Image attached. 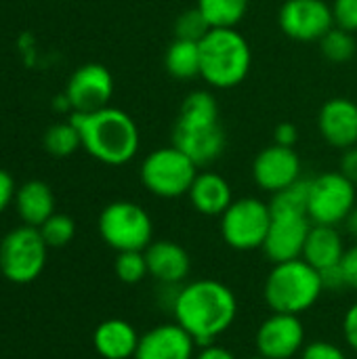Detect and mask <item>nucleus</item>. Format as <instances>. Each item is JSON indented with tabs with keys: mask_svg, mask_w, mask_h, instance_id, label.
<instances>
[{
	"mask_svg": "<svg viewBox=\"0 0 357 359\" xmlns=\"http://www.w3.org/2000/svg\"><path fill=\"white\" fill-rule=\"evenodd\" d=\"M170 311L175 322L198 347H204L217 343V339L234 326L238 318V297L219 280H194L179 288Z\"/></svg>",
	"mask_w": 357,
	"mask_h": 359,
	"instance_id": "nucleus-1",
	"label": "nucleus"
},
{
	"mask_svg": "<svg viewBox=\"0 0 357 359\" xmlns=\"http://www.w3.org/2000/svg\"><path fill=\"white\" fill-rule=\"evenodd\" d=\"M173 145L179 147L198 168L210 166L225 151L219 101L210 90H191L179 109L173 126Z\"/></svg>",
	"mask_w": 357,
	"mask_h": 359,
	"instance_id": "nucleus-2",
	"label": "nucleus"
},
{
	"mask_svg": "<svg viewBox=\"0 0 357 359\" xmlns=\"http://www.w3.org/2000/svg\"><path fill=\"white\" fill-rule=\"evenodd\" d=\"M69 120L80 130L82 149L105 166H124L139 151V126L118 107L107 105L90 114H72Z\"/></svg>",
	"mask_w": 357,
	"mask_h": 359,
	"instance_id": "nucleus-3",
	"label": "nucleus"
},
{
	"mask_svg": "<svg viewBox=\"0 0 357 359\" xmlns=\"http://www.w3.org/2000/svg\"><path fill=\"white\" fill-rule=\"evenodd\" d=\"M200 78L217 90L240 86L252 67L248 40L236 27H215L200 40Z\"/></svg>",
	"mask_w": 357,
	"mask_h": 359,
	"instance_id": "nucleus-4",
	"label": "nucleus"
},
{
	"mask_svg": "<svg viewBox=\"0 0 357 359\" xmlns=\"http://www.w3.org/2000/svg\"><path fill=\"white\" fill-rule=\"evenodd\" d=\"M326 292L322 273L311 267L303 257L274 263L263 284L265 305L274 313L303 316Z\"/></svg>",
	"mask_w": 357,
	"mask_h": 359,
	"instance_id": "nucleus-5",
	"label": "nucleus"
},
{
	"mask_svg": "<svg viewBox=\"0 0 357 359\" xmlns=\"http://www.w3.org/2000/svg\"><path fill=\"white\" fill-rule=\"evenodd\" d=\"M198 172L200 170L196 162L175 145L154 149L151 154L145 156L139 168L143 187L162 200H175L187 196Z\"/></svg>",
	"mask_w": 357,
	"mask_h": 359,
	"instance_id": "nucleus-6",
	"label": "nucleus"
},
{
	"mask_svg": "<svg viewBox=\"0 0 357 359\" xmlns=\"http://www.w3.org/2000/svg\"><path fill=\"white\" fill-rule=\"evenodd\" d=\"M99 236L116 252L145 250L154 242V221L149 212L130 200H116L99 215Z\"/></svg>",
	"mask_w": 357,
	"mask_h": 359,
	"instance_id": "nucleus-7",
	"label": "nucleus"
},
{
	"mask_svg": "<svg viewBox=\"0 0 357 359\" xmlns=\"http://www.w3.org/2000/svg\"><path fill=\"white\" fill-rule=\"evenodd\" d=\"M219 231L223 242L238 252L261 250L271 227L269 202L246 196L231 202V206L219 217Z\"/></svg>",
	"mask_w": 357,
	"mask_h": 359,
	"instance_id": "nucleus-8",
	"label": "nucleus"
},
{
	"mask_svg": "<svg viewBox=\"0 0 357 359\" xmlns=\"http://www.w3.org/2000/svg\"><path fill=\"white\" fill-rule=\"evenodd\" d=\"M48 246L38 227L21 225L0 242V271L13 284L34 282L46 265Z\"/></svg>",
	"mask_w": 357,
	"mask_h": 359,
	"instance_id": "nucleus-9",
	"label": "nucleus"
},
{
	"mask_svg": "<svg viewBox=\"0 0 357 359\" xmlns=\"http://www.w3.org/2000/svg\"><path fill=\"white\" fill-rule=\"evenodd\" d=\"M357 206V187L341 172L330 170L309 179L307 217L314 225H343Z\"/></svg>",
	"mask_w": 357,
	"mask_h": 359,
	"instance_id": "nucleus-10",
	"label": "nucleus"
},
{
	"mask_svg": "<svg viewBox=\"0 0 357 359\" xmlns=\"http://www.w3.org/2000/svg\"><path fill=\"white\" fill-rule=\"evenodd\" d=\"M284 36L297 42H320L332 27V6L326 0H286L278 13Z\"/></svg>",
	"mask_w": 357,
	"mask_h": 359,
	"instance_id": "nucleus-11",
	"label": "nucleus"
},
{
	"mask_svg": "<svg viewBox=\"0 0 357 359\" xmlns=\"http://www.w3.org/2000/svg\"><path fill=\"white\" fill-rule=\"evenodd\" d=\"M114 95V76L101 63L80 65L67 80L65 99L72 114H90L109 105Z\"/></svg>",
	"mask_w": 357,
	"mask_h": 359,
	"instance_id": "nucleus-12",
	"label": "nucleus"
},
{
	"mask_svg": "<svg viewBox=\"0 0 357 359\" xmlns=\"http://www.w3.org/2000/svg\"><path fill=\"white\" fill-rule=\"evenodd\" d=\"M305 326L301 316L274 313L265 318L255 334L257 353L267 359H292L301 355L305 343Z\"/></svg>",
	"mask_w": 357,
	"mask_h": 359,
	"instance_id": "nucleus-13",
	"label": "nucleus"
},
{
	"mask_svg": "<svg viewBox=\"0 0 357 359\" xmlns=\"http://www.w3.org/2000/svg\"><path fill=\"white\" fill-rule=\"evenodd\" d=\"M301 168L303 164L295 147H282L271 143L261 149L252 160V179L259 189L274 196L286 189L288 185L301 181Z\"/></svg>",
	"mask_w": 357,
	"mask_h": 359,
	"instance_id": "nucleus-14",
	"label": "nucleus"
},
{
	"mask_svg": "<svg viewBox=\"0 0 357 359\" xmlns=\"http://www.w3.org/2000/svg\"><path fill=\"white\" fill-rule=\"evenodd\" d=\"M271 227L263 244V255L271 263H284L303 257V248L311 229L305 215H271Z\"/></svg>",
	"mask_w": 357,
	"mask_h": 359,
	"instance_id": "nucleus-15",
	"label": "nucleus"
},
{
	"mask_svg": "<svg viewBox=\"0 0 357 359\" xmlns=\"http://www.w3.org/2000/svg\"><path fill=\"white\" fill-rule=\"evenodd\" d=\"M318 130L335 149L357 145V103L349 97H332L318 111Z\"/></svg>",
	"mask_w": 357,
	"mask_h": 359,
	"instance_id": "nucleus-16",
	"label": "nucleus"
},
{
	"mask_svg": "<svg viewBox=\"0 0 357 359\" xmlns=\"http://www.w3.org/2000/svg\"><path fill=\"white\" fill-rule=\"evenodd\" d=\"M198 343L177 324L166 322L141 334L135 359H194Z\"/></svg>",
	"mask_w": 357,
	"mask_h": 359,
	"instance_id": "nucleus-17",
	"label": "nucleus"
},
{
	"mask_svg": "<svg viewBox=\"0 0 357 359\" xmlns=\"http://www.w3.org/2000/svg\"><path fill=\"white\" fill-rule=\"evenodd\" d=\"M149 276L160 286H183L191 273L189 252L173 240H156L145 250Z\"/></svg>",
	"mask_w": 357,
	"mask_h": 359,
	"instance_id": "nucleus-18",
	"label": "nucleus"
},
{
	"mask_svg": "<svg viewBox=\"0 0 357 359\" xmlns=\"http://www.w3.org/2000/svg\"><path fill=\"white\" fill-rule=\"evenodd\" d=\"M187 198L196 212L204 217H221L231 206L234 191L223 175L215 170H204L198 172V177L194 179Z\"/></svg>",
	"mask_w": 357,
	"mask_h": 359,
	"instance_id": "nucleus-19",
	"label": "nucleus"
},
{
	"mask_svg": "<svg viewBox=\"0 0 357 359\" xmlns=\"http://www.w3.org/2000/svg\"><path fill=\"white\" fill-rule=\"evenodd\" d=\"M139 341L137 328L120 318L101 322L93 332V345L101 359H135Z\"/></svg>",
	"mask_w": 357,
	"mask_h": 359,
	"instance_id": "nucleus-20",
	"label": "nucleus"
},
{
	"mask_svg": "<svg viewBox=\"0 0 357 359\" xmlns=\"http://www.w3.org/2000/svg\"><path fill=\"white\" fill-rule=\"evenodd\" d=\"M347 252L345 238L335 225H311L305 248H303V259L316 267L320 273L332 267H339L343 257Z\"/></svg>",
	"mask_w": 357,
	"mask_h": 359,
	"instance_id": "nucleus-21",
	"label": "nucleus"
},
{
	"mask_svg": "<svg viewBox=\"0 0 357 359\" xmlns=\"http://www.w3.org/2000/svg\"><path fill=\"white\" fill-rule=\"evenodd\" d=\"M15 206L23 225L40 227L48 217L55 215L53 189L44 181H38V179L25 181L15 194Z\"/></svg>",
	"mask_w": 357,
	"mask_h": 359,
	"instance_id": "nucleus-22",
	"label": "nucleus"
},
{
	"mask_svg": "<svg viewBox=\"0 0 357 359\" xmlns=\"http://www.w3.org/2000/svg\"><path fill=\"white\" fill-rule=\"evenodd\" d=\"M200 42L175 38L164 53V69L177 80H194L200 76Z\"/></svg>",
	"mask_w": 357,
	"mask_h": 359,
	"instance_id": "nucleus-23",
	"label": "nucleus"
},
{
	"mask_svg": "<svg viewBox=\"0 0 357 359\" xmlns=\"http://www.w3.org/2000/svg\"><path fill=\"white\" fill-rule=\"evenodd\" d=\"M250 0H198L196 8L202 13L210 29L215 27H238L246 13Z\"/></svg>",
	"mask_w": 357,
	"mask_h": 359,
	"instance_id": "nucleus-24",
	"label": "nucleus"
},
{
	"mask_svg": "<svg viewBox=\"0 0 357 359\" xmlns=\"http://www.w3.org/2000/svg\"><path fill=\"white\" fill-rule=\"evenodd\" d=\"M82 147L80 130L72 120L57 122L44 133V149L55 158H67Z\"/></svg>",
	"mask_w": 357,
	"mask_h": 359,
	"instance_id": "nucleus-25",
	"label": "nucleus"
},
{
	"mask_svg": "<svg viewBox=\"0 0 357 359\" xmlns=\"http://www.w3.org/2000/svg\"><path fill=\"white\" fill-rule=\"evenodd\" d=\"M309 202V181H297L286 189L278 191L269 200L271 215H305Z\"/></svg>",
	"mask_w": 357,
	"mask_h": 359,
	"instance_id": "nucleus-26",
	"label": "nucleus"
},
{
	"mask_svg": "<svg viewBox=\"0 0 357 359\" xmlns=\"http://www.w3.org/2000/svg\"><path fill=\"white\" fill-rule=\"evenodd\" d=\"M320 48L322 55L330 61V63H347L356 57L357 42L351 32L341 29V27H332L322 40H320Z\"/></svg>",
	"mask_w": 357,
	"mask_h": 359,
	"instance_id": "nucleus-27",
	"label": "nucleus"
},
{
	"mask_svg": "<svg viewBox=\"0 0 357 359\" xmlns=\"http://www.w3.org/2000/svg\"><path fill=\"white\" fill-rule=\"evenodd\" d=\"M114 271L116 278L122 284H139L145 280V276H149L147 269V261H145V252L143 250H126V252H118L116 263H114Z\"/></svg>",
	"mask_w": 357,
	"mask_h": 359,
	"instance_id": "nucleus-28",
	"label": "nucleus"
},
{
	"mask_svg": "<svg viewBox=\"0 0 357 359\" xmlns=\"http://www.w3.org/2000/svg\"><path fill=\"white\" fill-rule=\"evenodd\" d=\"M38 229H40V233H42V238H44V242H46L48 248H63L76 236V223H74V219L69 215H63V212H55Z\"/></svg>",
	"mask_w": 357,
	"mask_h": 359,
	"instance_id": "nucleus-29",
	"label": "nucleus"
},
{
	"mask_svg": "<svg viewBox=\"0 0 357 359\" xmlns=\"http://www.w3.org/2000/svg\"><path fill=\"white\" fill-rule=\"evenodd\" d=\"M210 32V25L202 17V13L194 6L189 11H183L175 21V38L179 40H191L200 42Z\"/></svg>",
	"mask_w": 357,
	"mask_h": 359,
	"instance_id": "nucleus-30",
	"label": "nucleus"
},
{
	"mask_svg": "<svg viewBox=\"0 0 357 359\" xmlns=\"http://www.w3.org/2000/svg\"><path fill=\"white\" fill-rule=\"evenodd\" d=\"M332 17L335 25L347 29L351 34L357 32V0H332Z\"/></svg>",
	"mask_w": 357,
	"mask_h": 359,
	"instance_id": "nucleus-31",
	"label": "nucleus"
},
{
	"mask_svg": "<svg viewBox=\"0 0 357 359\" xmlns=\"http://www.w3.org/2000/svg\"><path fill=\"white\" fill-rule=\"evenodd\" d=\"M301 359H349L347 353L330 341H314L307 343L301 351Z\"/></svg>",
	"mask_w": 357,
	"mask_h": 359,
	"instance_id": "nucleus-32",
	"label": "nucleus"
},
{
	"mask_svg": "<svg viewBox=\"0 0 357 359\" xmlns=\"http://www.w3.org/2000/svg\"><path fill=\"white\" fill-rule=\"evenodd\" d=\"M343 339L347 347L357 355V301L343 316Z\"/></svg>",
	"mask_w": 357,
	"mask_h": 359,
	"instance_id": "nucleus-33",
	"label": "nucleus"
},
{
	"mask_svg": "<svg viewBox=\"0 0 357 359\" xmlns=\"http://www.w3.org/2000/svg\"><path fill=\"white\" fill-rule=\"evenodd\" d=\"M341 271H343L347 288H356L357 290V244L347 248V252L341 261Z\"/></svg>",
	"mask_w": 357,
	"mask_h": 359,
	"instance_id": "nucleus-34",
	"label": "nucleus"
},
{
	"mask_svg": "<svg viewBox=\"0 0 357 359\" xmlns=\"http://www.w3.org/2000/svg\"><path fill=\"white\" fill-rule=\"evenodd\" d=\"M299 141V130L295 124L290 122H280L276 128H274V143L276 145H282V147H295Z\"/></svg>",
	"mask_w": 357,
	"mask_h": 359,
	"instance_id": "nucleus-35",
	"label": "nucleus"
},
{
	"mask_svg": "<svg viewBox=\"0 0 357 359\" xmlns=\"http://www.w3.org/2000/svg\"><path fill=\"white\" fill-rule=\"evenodd\" d=\"M15 194H17V187H15L11 172L0 168V215L8 208L11 202H15Z\"/></svg>",
	"mask_w": 357,
	"mask_h": 359,
	"instance_id": "nucleus-36",
	"label": "nucleus"
},
{
	"mask_svg": "<svg viewBox=\"0 0 357 359\" xmlns=\"http://www.w3.org/2000/svg\"><path fill=\"white\" fill-rule=\"evenodd\" d=\"M339 170L357 187V145L343 151V156H341V168Z\"/></svg>",
	"mask_w": 357,
	"mask_h": 359,
	"instance_id": "nucleus-37",
	"label": "nucleus"
},
{
	"mask_svg": "<svg viewBox=\"0 0 357 359\" xmlns=\"http://www.w3.org/2000/svg\"><path fill=\"white\" fill-rule=\"evenodd\" d=\"M194 359H238V358H236L229 349H225V347H221V345L213 343V345H204V347H200V351H196Z\"/></svg>",
	"mask_w": 357,
	"mask_h": 359,
	"instance_id": "nucleus-38",
	"label": "nucleus"
},
{
	"mask_svg": "<svg viewBox=\"0 0 357 359\" xmlns=\"http://www.w3.org/2000/svg\"><path fill=\"white\" fill-rule=\"evenodd\" d=\"M343 227H345V233L353 240L357 244V206L349 212V217L345 219V223H343Z\"/></svg>",
	"mask_w": 357,
	"mask_h": 359,
	"instance_id": "nucleus-39",
	"label": "nucleus"
},
{
	"mask_svg": "<svg viewBox=\"0 0 357 359\" xmlns=\"http://www.w3.org/2000/svg\"><path fill=\"white\" fill-rule=\"evenodd\" d=\"M246 359H267V358H263V355H259V353H257V355H252V358H246Z\"/></svg>",
	"mask_w": 357,
	"mask_h": 359,
	"instance_id": "nucleus-40",
	"label": "nucleus"
}]
</instances>
